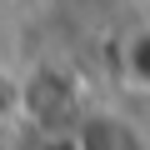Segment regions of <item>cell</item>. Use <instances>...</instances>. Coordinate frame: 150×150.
Returning <instances> with one entry per match:
<instances>
[{
  "mask_svg": "<svg viewBox=\"0 0 150 150\" xmlns=\"http://www.w3.org/2000/svg\"><path fill=\"white\" fill-rule=\"evenodd\" d=\"M120 70L135 90H150V25L130 30L125 45H120Z\"/></svg>",
  "mask_w": 150,
  "mask_h": 150,
  "instance_id": "1",
  "label": "cell"
}]
</instances>
